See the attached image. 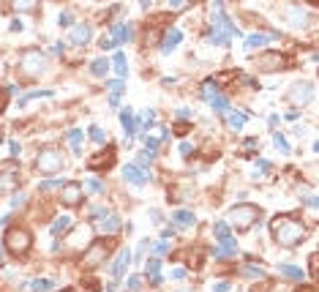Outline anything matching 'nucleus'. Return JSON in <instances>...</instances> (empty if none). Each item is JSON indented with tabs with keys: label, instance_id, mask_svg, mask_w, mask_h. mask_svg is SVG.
Returning a JSON list of instances; mask_svg holds the SVG:
<instances>
[{
	"label": "nucleus",
	"instance_id": "obj_42",
	"mask_svg": "<svg viewBox=\"0 0 319 292\" xmlns=\"http://www.w3.org/2000/svg\"><path fill=\"white\" fill-rule=\"evenodd\" d=\"M142 287H145V279H142V276H131L128 279V290H142Z\"/></svg>",
	"mask_w": 319,
	"mask_h": 292
},
{
	"label": "nucleus",
	"instance_id": "obj_41",
	"mask_svg": "<svg viewBox=\"0 0 319 292\" xmlns=\"http://www.w3.org/2000/svg\"><path fill=\"white\" fill-rule=\"evenodd\" d=\"M243 273L251 276V279H262V276H265V270H262V268H251V265H248V268H243Z\"/></svg>",
	"mask_w": 319,
	"mask_h": 292
},
{
	"label": "nucleus",
	"instance_id": "obj_38",
	"mask_svg": "<svg viewBox=\"0 0 319 292\" xmlns=\"http://www.w3.org/2000/svg\"><path fill=\"white\" fill-rule=\"evenodd\" d=\"M273 170V164L267 161V158H256V170H254V178H262L265 172Z\"/></svg>",
	"mask_w": 319,
	"mask_h": 292
},
{
	"label": "nucleus",
	"instance_id": "obj_48",
	"mask_svg": "<svg viewBox=\"0 0 319 292\" xmlns=\"http://www.w3.org/2000/svg\"><path fill=\"white\" fill-rule=\"evenodd\" d=\"M22 205H25V194H17V197L11 199V208L17 211V208H22Z\"/></svg>",
	"mask_w": 319,
	"mask_h": 292
},
{
	"label": "nucleus",
	"instance_id": "obj_58",
	"mask_svg": "<svg viewBox=\"0 0 319 292\" xmlns=\"http://www.w3.org/2000/svg\"><path fill=\"white\" fill-rule=\"evenodd\" d=\"M0 262H3V252H0Z\"/></svg>",
	"mask_w": 319,
	"mask_h": 292
},
{
	"label": "nucleus",
	"instance_id": "obj_4",
	"mask_svg": "<svg viewBox=\"0 0 319 292\" xmlns=\"http://www.w3.org/2000/svg\"><path fill=\"white\" fill-rule=\"evenodd\" d=\"M256 219H259V208H254V205H248V202H240V205H235V208L229 211L226 224H235L237 229H248Z\"/></svg>",
	"mask_w": 319,
	"mask_h": 292
},
{
	"label": "nucleus",
	"instance_id": "obj_24",
	"mask_svg": "<svg viewBox=\"0 0 319 292\" xmlns=\"http://www.w3.org/2000/svg\"><path fill=\"white\" fill-rule=\"evenodd\" d=\"M90 238H93V229L85 224V227L74 229V238H71V246H90Z\"/></svg>",
	"mask_w": 319,
	"mask_h": 292
},
{
	"label": "nucleus",
	"instance_id": "obj_15",
	"mask_svg": "<svg viewBox=\"0 0 319 292\" xmlns=\"http://www.w3.org/2000/svg\"><path fill=\"white\" fill-rule=\"evenodd\" d=\"M180 41H183V30H180V28H169V30H166V36H164V41H161V52H164V55L175 52Z\"/></svg>",
	"mask_w": 319,
	"mask_h": 292
},
{
	"label": "nucleus",
	"instance_id": "obj_6",
	"mask_svg": "<svg viewBox=\"0 0 319 292\" xmlns=\"http://www.w3.org/2000/svg\"><path fill=\"white\" fill-rule=\"evenodd\" d=\"M19 69H25L28 74H44L47 58H44V52H38V49H22V55H19Z\"/></svg>",
	"mask_w": 319,
	"mask_h": 292
},
{
	"label": "nucleus",
	"instance_id": "obj_37",
	"mask_svg": "<svg viewBox=\"0 0 319 292\" xmlns=\"http://www.w3.org/2000/svg\"><path fill=\"white\" fill-rule=\"evenodd\" d=\"M85 186H88V191H93V194H104V191H106V186H104V183H101L96 175H90L88 181H85Z\"/></svg>",
	"mask_w": 319,
	"mask_h": 292
},
{
	"label": "nucleus",
	"instance_id": "obj_14",
	"mask_svg": "<svg viewBox=\"0 0 319 292\" xmlns=\"http://www.w3.org/2000/svg\"><path fill=\"white\" fill-rule=\"evenodd\" d=\"M128 265H131V249H120V252H118V259H115L112 268H109V273H112L115 279H120V276H126Z\"/></svg>",
	"mask_w": 319,
	"mask_h": 292
},
{
	"label": "nucleus",
	"instance_id": "obj_26",
	"mask_svg": "<svg viewBox=\"0 0 319 292\" xmlns=\"http://www.w3.org/2000/svg\"><path fill=\"white\" fill-rule=\"evenodd\" d=\"M25 290H30V292H52L55 290V281L52 279H33V281H28V284H25Z\"/></svg>",
	"mask_w": 319,
	"mask_h": 292
},
{
	"label": "nucleus",
	"instance_id": "obj_21",
	"mask_svg": "<svg viewBox=\"0 0 319 292\" xmlns=\"http://www.w3.org/2000/svg\"><path fill=\"white\" fill-rule=\"evenodd\" d=\"M104 254H106V246H104V243H93V246H90V252L82 257V262L88 265V268H93V265L98 262V259L104 257Z\"/></svg>",
	"mask_w": 319,
	"mask_h": 292
},
{
	"label": "nucleus",
	"instance_id": "obj_55",
	"mask_svg": "<svg viewBox=\"0 0 319 292\" xmlns=\"http://www.w3.org/2000/svg\"><path fill=\"white\" fill-rule=\"evenodd\" d=\"M169 276H172V279H183V276H186V270H183V268H177V270H172Z\"/></svg>",
	"mask_w": 319,
	"mask_h": 292
},
{
	"label": "nucleus",
	"instance_id": "obj_19",
	"mask_svg": "<svg viewBox=\"0 0 319 292\" xmlns=\"http://www.w3.org/2000/svg\"><path fill=\"white\" fill-rule=\"evenodd\" d=\"M172 221H175V224H172V227H180V229H186V227H194V221H196V216H194V213H191V211H186V208H180V211H175V213H172Z\"/></svg>",
	"mask_w": 319,
	"mask_h": 292
},
{
	"label": "nucleus",
	"instance_id": "obj_27",
	"mask_svg": "<svg viewBox=\"0 0 319 292\" xmlns=\"http://www.w3.org/2000/svg\"><path fill=\"white\" fill-rule=\"evenodd\" d=\"M126 93V79H112L109 82V104L118 107V99Z\"/></svg>",
	"mask_w": 319,
	"mask_h": 292
},
{
	"label": "nucleus",
	"instance_id": "obj_56",
	"mask_svg": "<svg viewBox=\"0 0 319 292\" xmlns=\"http://www.w3.org/2000/svg\"><path fill=\"white\" fill-rule=\"evenodd\" d=\"M6 99H8V96H6V90H0V112L6 110Z\"/></svg>",
	"mask_w": 319,
	"mask_h": 292
},
{
	"label": "nucleus",
	"instance_id": "obj_1",
	"mask_svg": "<svg viewBox=\"0 0 319 292\" xmlns=\"http://www.w3.org/2000/svg\"><path fill=\"white\" fill-rule=\"evenodd\" d=\"M232 36H240V30H237V25L226 17L224 6L216 3V6H213V19H210V41L216 47H229Z\"/></svg>",
	"mask_w": 319,
	"mask_h": 292
},
{
	"label": "nucleus",
	"instance_id": "obj_2",
	"mask_svg": "<svg viewBox=\"0 0 319 292\" xmlns=\"http://www.w3.org/2000/svg\"><path fill=\"white\" fill-rule=\"evenodd\" d=\"M270 229H273V238L281 246H297L306 238V227H303L300 221H295V219H289V216H276L270 221Z\"/></svg>",
	"mask_w": 319,
	"mask_h": 292
},
{
	"label": "nucleus",
	"instance_id": "obj_12",
	"mask_svg": "<svg viewBox=\"0 0 319 292\" xmlns=\"http://www.w3.org/2000/svg\"><path fill=\"white\" fill-rule=\"evenodd\" d=\"M71 44H74V47H85V44H88L90 38H93V25H88V22H82V25H71Z\"/></svg>",
	"mask_w": 319,
	"mask_h": 292
},
{
	"label": "nucleus",
	"instance_id": "obj_33",
	"mask_svg": "<svg viewBox=\"0 0 319 292\" xmlns=\"http://www.w3.org/2000/svg\"><path fill=\"white\" fill-rule=\"evenodd\" d=\"M273 145H276V150H281L284 156H289V153H292V145L287 142V137H284V134H278V131L273 134Z\"/></svg>",
	"mask_w": 319,
	"mask_h": 292
},
{
	"label": "nucleus",
	"instance_id": "obj_7",
	"mask_svg": "<svg viewBox=\"0 0 319 292\" xmlns=\"http://www.w3.org/2000/svg\"><path fill=\"white\" fill-rule=\"evenodd\" d=\"M123 178H126V183L142 188V186H148V183H150V170H142V167H136L134 161H128L123 167Z\"/></svg>",
	"mask_w": 319,
	"mask_h": 292
},
{
	"label": "nucleus",
	"instance_id": "obj_8",
	"mask_svg": "<svg viewBox=\"0 0 319 292\" xmlns=\"http://www.w3.org/2000/svg\"><path fill=\"white\" fill-rule=\"evenodd\" d=\"M109 38H112L115 49H118L123 41H131V38H134V28H131V22H115L112 28H109Z\"/></svg>",
	"mask_w": 319,
	"mask_h": 292
},
{
	"label": "nucleus",
	"instance_id": "obj_11",
	"mask_svg": "<svg viewBox=\"0 0 319 292\" xmlns=\"http://www.w3.org/2000/svg\"><path fill=\"white\" fill-rule=\"evenodd\" d=\"M118 117H120V126H123V131H126V142H131L136 137V120H134V110L131 107H123V110L118 112Z\"/></svg>",
	"mask_w": 319,
	"mask_h": 292
},
{
	"label": "nucleus",
	"instance_id": "obj_52",
	"mask_svg": "<svg viewBox=\"0 0 319 292\" xmlns=\"http://www.w3.org/2000/svg\"><path fill=\"white\" fill-rule=\"evenodd\" d=\"M303 202H306L308 208H311V211H317V205H319V202H317V197H306V199H303Z\"/></svg>",
	"mask_w": 319,
	"mask_h": 292
},
{
	"label": "nucleus",
	"instance_id": "obj_10",
	"mask_svg": "<svg viewBox=\"0 0 319 292\" xmlns=\"http://www.w3.org/2000/svg\"><path fill=\"white\" fill-rule=\"evenodd\" d=\"M289 99L295 101V104L306 107L308 101L314 99V85H311V82H297V85H292V93H289Z\"/></svg>",
	"mask_w": 319,
	"mask_h": 292
},
{
	"label": "nucleus",
	"instance_id": "obj_39",
	"mask_svg": "<svg viewBox=\"0 0 319 292\" xmlns=\"http://www.w3.org/2000/svg\"><path fill=\"white\" fill-rule=\"evenodd\" d=\"M150 252H153L156 257H161V254L169 252V243H166V240H156V243H150Z\"/></svg>",
	"mask_w": 319,
	"mask_h": 292
},
{
	"label": "nucleus",
	"instance_id": "obj_23",
	"mask_svg": "<svg viewBox=\"0 0 319 292\" xmlns=\"http://www.w3.org/2000/svg\"><path fill=\"white\" fill-rule=\"evenodd\" d=\"M207 104H210L213 112H219V115H226V112H229V99H226V96H221V93L210 96V99H207Z\"/></svg>",
	"mask_w": 319,
	"mask_h": 292
},
{
	"label": "nucleus",
	"instance_id": "obj_54",
	"mask_svg": "<svg viewBox=\"0 0 319 292\" xmlns=\"http://www.w3.org/2000/svg\"><path fill=\"white\" fill-rule=\"evenodd\" d=\"M8 147H11V153H14V156H19V150H22V147H19V142H17V140H11V142H8Z\"/></svg>",
	"mask_w": 319,
	"mask_h": 292
},
{
	"label": "nucleus",
	"instance_id": "obj_34",
	"mask_svg": "<svg viewBox=\"0 0 319 292\" xmlns=\"http://www.w3.org/2000/svg\"><path fill=\"white\" fill-rule=\"evenodd\" d=\"M65 178H49V181H41L38 183V191H52V188H63Z\"/></svg>",
	"mask_w": 319,
	"mask_h": 292
},
{
	"label": "nucleus",
	"instance_id": "obj_18",
	"mask_svg": "<svg viewBox=\"0 0 319 292\" xmlns=\"http://www.w3.org/2000/svg\"><path fill=\"white\" fill-rule=\"evenodd\" d=\"M109 69H115V74H118V79H126L128 76V60H126V52H115L112 60H109Z\"/></svg>",
	"mask_w": 319,
	"mask_h": 292
},
{
	"label": "nucleus",
	"instance_id": "obj_49",
	"mask_svg": "<svg viewBox=\"0 0 319 292\" xmlns=\"http://www.w3.org/2000/svg\"><path fill=\"white\" fill-rule=\"evenodd\" d=\"M177 117H180V120H189V117H191V110H189V107H180V110H177Z\"/></svg>",
	"mask_w": 319,
	"mask_h": 292
},
{
	"label": "nucleus",
	"instance_id": "obj_20",
	"mask_svg": "<svg viewBox=\"0 0 319 292\" xmlns=\"http://www.w3.org/2000/svg\"><path fill=\"white\" fill-rule=\"evenodd\" d=\"M248 112H243V110H229L226 112V123H229V129H235V131H243V126H246V120H248Z\"/></svg>",
	"mask_w": 319,
	"mask_h": 292
},
{
	"label": "nucleus",
	"instance_id": "obj_51",
	"mask_svg": "<svg viewBox=\"0 0 319 292\" xmlns=\"http://www.w3.org/2000/svg\"><path fill=\"white\" fill-rule=\"evenodd\" d=\"M172 235H175V227H172V224H169V227H164V229H161V238H172Z\"/></svg>",
	"mask_w": 319,
	"mask_h": 292
},
{
	"label": "nucleus",
	"instance_id": "obj_44",
	"mask_svg": "<svg viewBox=\"0 0 319 292\" xmlns=\"http://www.w3.org/2000/svg\"><path fill=\"white\" fill-rule=\"evenodd\" d=\"M150 243H153V240H148V238L142 240V246H139V252H136V259H139V262H142V257H145V252H150Z\"/></svg>",
	"mask_w": 319,
	"mask_h": 292
},
{
	"label": "nucleus",
	"instance_id": "obj_25",
	"mask_svg": "<svg viewBox=\"0 0 319 292\" xmlns=\"http://www.w3.org/2000/svg\"><path fill=\"white\" fill-rule=\"evenodd\" d=\"M278 273H284L287 279H295V281H303V268H297V265L292 262H278Z\"/></svg>",
	"mask_w": 319,
	"mask_h": 292
},
{
	"label": "nucleus",
	"instance_id": "obj_3",
	"mask_svg": "<svg viewBox=\"0 0 319 292\" xmlns=\"http://www.w3.org/2000/svg\"><path fill=\"white\" fill-rule=\"evenodd\" d=\"M3 243H6V249L11 254L22 257V254L30 249V243H33V235H30V229H25V227H11L6 232V238H3Z\"/></svg>",
	"mask_w": 319,
	"mask_h": 292
},
{
	"label": "nucleus",
	"instance_id": "obj_45",
	"mask_svg": "<svg viewBox=\"0 0 319 292\" xmlns=\"http://www.w3.org/2000/svg\"><path fill=\"white\" fill-rule=\"evenodd\" d=\"M98 47L104 49V52H106V49H115V47H112V38H109V36H101V38H98Z\"/></svg>",
	"mask_w": 319,
	"mask_h": 292
},
{
	"label": "nucleus",
	"instance_id": "obj_16",
	"mask_svg": "<svg viewBox=\"0 0 319 292\" xmlns=\"http://www.w3.org/2000/svg\"><path fill=\"white\" fill-rule=\"evenodd\" d=\"M237 254V240L232 238H224V240H219V246H216V249H213V257L216 259H224V257H235Z\"/></svg>",
	"mask_w": 319,
	"mask_h": 292
},
{
	"label": "nucleus",
	"instance_id": "obj_47",
	"mask_svg": "<svg viewBox=\"0 0 319 292\" xmlns=\"http://www.w3.org/2000/svg\"><path fill=\"white\" fill-rule=\"evenodd\" d=\"M229 281H216V284H213V292H226V290H229Z\"/></svg>",
	"mask_w": 319,
	"mask_h": 292
},
{
	"label": "nucleus",
	"instance_id": "obj_22",
	"mask_svg": "<svg viewBox=\"0 0 319 292\" xmlns=\"http://www.w3.org/2000/svg\"><path fill=\"white\" fill-rule=\"evenodd\" d=\"M65 140H68V145H71V150H74V156H82V142H85L82 129H71L68 134H65Z\"/></svg>",
	"mask_w": 319,
	"mask_h": 292
},
{
	"label": "nucleus",
	"instance_id": "obj_29",
	"mask_svg": "<svg viewBox=\"0 0 319 292\" xmlns=\"http://www.w3.org/2000/svg\"><path fill=\"white\" fill-rule=\"evenodd\" d=\"M120 227H123V224H120V219H118V216H106L104 221H101V232H104V235H112V232H118Z\"/></svg>",
	"mask_w": 319,
	"mask_h": 292
},
{
	"label": "nucleus",
	"instance_id": "obj_30",
	"mask_svg": "<svg viewBox=\"0 0 319 292\" xmlns=\"http://www.w3.org/2000/svg\"><path fill=\"white\" fill-rule=\"evenodd\" d=\"M106 71H109V60L106 58H96L93 63H90V74L93 76H104Z\"/></svg>",
	"mask_w": 319,
	"mask_h": 292
},
{
	"label": "nucleus",
	"instance_id": "obj_50",
	"mask_svg": "<svg viewBox=\"0 0 319 292\" xmlns=\"http://www.w3.org/2000/svg\"><path fill=\"white\" fill-rule=\"evenodd\" d=\"M8 28H11L14 33H19V30H22L25 25H22V19H11V25H8Z\"/></svg>",
	"mask_w": 319,
	"mask_h": 292
},
{
	"label": "nucleus",
	"instance_id": "obj_57",
	"mask_svg": "<svg viewBox=\"0 0 319 292\" xmlns=\"http://www.w3.org/2000/svg\"><path fill=\"white\" fill-rule=\"evenodd\" d=\"M109 292H120V284H118V281H112V284H109Z\"/></svg>",
	"mask_w": 319,
	"mask_h": 292
},
{
	"label": "nucleus",
	"instance_id": "obj_9",
	"mask_svg": "<svg viewBox=\"0 0 319 292\" xmlns=\"http://www.w3.org/2000/svg\"><path fill=\"white\" fill-rule=\"evenodd\" d=\"M60 199L65 205H77L82 199V183L79 181H65L63 188H60Z\"/></svg>",
	"mask_w": 319,
	"mask_h": 292
},
{
	"label": "nucleus",
	"instance_id": "obj_43",
	"mask_svg": "<svg viewBox=\"0 0 319 292\" xmlns=\"http://www.w3.org/2000/svg\"><path fill=\"white\" fill-rule=\"evenodd\" d=\"M177 150H180V156H191V153H194V142H180V147H177Z\"/></svg>",
	"mask_w": 319,
	"mask_h": 292
},
{
	"label": "nucleus",
	"instance_id": "obj_46",
	"mask_svg": "<svg viewBox=\"0 0 319 292\" xmlns=\"http://www.w3.org/2000/svg\"><path fill=\"white\" fill-rule=\"evenodd\" d=\"M90 216H93V219H106V208H101V205H96L93 211H90Z\"/></svg>",
	"mask_w": 319,
	"mask_h": 292
},
{
	"label": "nucleus",
	"instance_id": "obj_40",
	"mask_svg": "<svg viewBox=\"0 0 319 292\" xmlns=\"http://www.w3.org/2000/svg\"><path fill=\"white\" fill-rule=\"evenodd\" d=\"M71 22H74V19H71V11H60L58 14V25H60V28H71Z\"/></svg>",
	"mask_w": 319,
	"mask_h": 292
},
{
	"label": "nucleus",
	"instance_id": "obj_53",
	"mask_svg": "<svg viewBox=\"0 0 319 292\" xmlns=\"http://www.w3.org/2000/svg\"><path fill=\"white\" fill-rule=\"evenodd\" d=\"M52 52H55V55H63V52H65V44H63V41H58V44L52 47Z\"/></svg>",
	"mask_w": 319,
	"mask_h": 292
},
{
	"label": "nucleus",
	"instance_id": "obj_36",
	"mask_svg": "<svg viewBox=\"0 0 319 292\" xmlns=\"http://www.w3.org/2000/svg\"><path fill=\"white\" fill-rule=\"evenodd\" d=\"M90 140H93L96 145H104V142H106V131L101 129L98 123H93V126H90Z\"/></svg>",
	"mask_w": 319,
	"mask_h": 292
},
{
	"label": "nucleus",
	"instance_id": "obj_13",
	"mask_svg": "<svg viewBox=\"0 0 319 292\" xmlns=\"http://www.w3.org/2000/svg\"><path fill=\"white\" fill-rule=\"evenodd\" d=\"M259 69H262V71H284V55L276 52V49L265 52V55L259 58Z\"/></svg>",
	"mask_w": 319,
	"mask_h": 292
},
{
	"label": "nucleus",
	"instance_id": "obj_32",
	"mask_svg": "<svg viewBox=\"0 0 319 292\" xmlns=\"http://www.w3.org/2000/svg\"><path fill=\"white\" fill-rule=\"evenodd\" d=\"M52 96H55V90H33V93H28V96L19 99V107H25L28 101H33V99H52Z\"/></svg>",
	"mask_w": 319,
	"mask_h": 292
},
{
	"label": "nucleus",
	"instance_id": "obj_17",
	"mask_svg": "<svg viewBox=\"0 0 319 292\" xmlns=\"http://www.w3.org/2000/svg\"><path fill=\"white\" fill-rule=\"evenodd\" d=\"M273 38H276L273 33H251V36H246L243 47H246L248 52H254V49H259V47H267V44H270Z\"/></svg>",
	"mask_w": 319,
	"mask_h": 292
},
{
	"label": "nucleus",
	"instance_id": "obj_28",
	"mask_svg": "<svg viewBox=\"0 0 319 292\" xmlns=\"http://www.w3.org/2000/svg\"><path fill=\"white\" fill-rule=\"evenodd\" d=\"M148 276H150V284L159 287L161 284V259H148Z\"/></svg>",
	"mask_w": 319,
	"mask_h": 292
},
{
	"label": "nucleus",
	"instance_id": "obj_35",
	"mask_svg": "<svg viewBox=\"0 0 319 292\" xmlns=\"http://www.w3.org/2000/svg\"><path fill=\"white\" fill-rule=\"evenodd\" d=\"M213 238H216V240L229 238V224H226V221H216V224H213Z\"/></svg>",
	"mask_w": 319,
	"mask_h": 292
},
{
	"label": "nucleus",
	"instance_id": "obj_31",
	"mask_svg": "<svg viewBox=\"0 0 319 292\" xmlns=\"http://www.w3.org/2000/svg\"><path fill=\"white\" fill-rule=\"evenodd\" d=\"M65 229H71V216H58L52 224V235L58 238V235H63Z\"/></svg>",
	"mask_w": 319,
	"mask_h": 292
},
{
	"label": "nucleus",
	"instance_id": "obj_5",
	"mask_svg": "<svg viewBox=\"0 0 319 292\" xmlns=\"http://www.w3.org/2000/svg\"><path fill=\"white\" fill-rule=\"evenodd\" d=\"M35 170L44 172V175H55V172L63 170V156L55 147H47V150L38 153V158H35Z\"/></svg>",
	"mask_w": 319,
	"mask_h": 292
}]
</instances>
